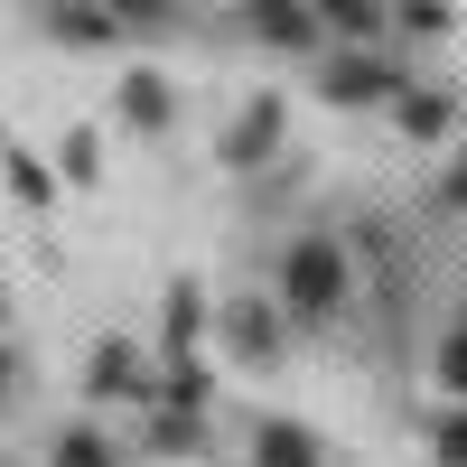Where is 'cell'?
I'll return each mask as SVG.
<instances>
[{
	"label": "cell",
	"mask_w": 467,
	"mask_h": 467,
	"mask_svg": "<svg viewBox=\"0 0 467 467\" xmlns=\"http://www.w3.org/2000/svg\"><path fill=\"white\" fill-rule=\"evenodd\" d=\"M112 28H122V19L94 10V0H75V10H66V37H112Z\"/></svg>",
	"instance_id": "ba28073f"
},
{
	"label": "cell",
	"mask_w": 467,
	"mask_h": 467,
	"mask_svg": "<svg viewBox=\"0 0 467 467\" xmlns=\"http://www.w3.org/2000/svg\"><path fill=\"white\" fill-rule=\"evenodd\" d=\"M234 346H244V356H271V346H281V327H271L262 299H234Z\"/></svg>",
	"instance_id": "7a4b0ae2"
},
{
	"label": "cell",
	"mask_w": 467,
	"mask_h": 467,
	"mask_svg": "<svg viewBox=\"0 0 467 467\" xmlns=\"http://www.w3.org/2000/svg\"><path fill=\"white\" fill-rule=\"evenodd\" d=\"M402 122H411L420 140H431V131H449V94H411V103H402Z\"/></svg>",
	"instance_id": "8992f818"
},
{
	"label": "cell",
	"mask_w": 467,
	"mask_h": 467,
	"mask_svg": "<svg viewBox=\"0 0 467 467\" xmlns=\"http://www.w3.org/2000/svg\"><path fill=\"white\" fill-rule=\"evenodd\" d=\"M57 467H112V458H103V449H94V440H85V431H75V440H66V449H57Z\"/></svg>",
	"instance_id": "30bf717a"
},
{
	"label": "cell",
	"mask_w": 467,
	"mask_h": 467,
	"mask_svg": "<svg viewBox=\"0 0 467 467\" xmlns=\"http://www.w3.org/2000/svg\"><path fill=\"white\" fill-rule=\"evenodd\" d=\"M449 393H467V327H458V346H449Z\"/></svg>",
	"instance_id": "8fae6325"
},
{
	"label": "cell",
	"mask_w": 467,
	"mask_h": 467,
	"mask_svg": "<svg viewBox=\"0 0 467 467\" xmlns=\"http://www.w3.org/2000/svg\"><path fill=\"white\" fill-rule=\"evenodd\" d=\"M318 19L337 28V37H374L383 19H374V0H318Z\"/></svg>",
	"instance_id": "277c9868"
},
{
	"label": "cell",
	"mask_w": 467,
	"mask_h": 467,
	"mask_svg": "<svg viewBox=\"0 0 467 467\" xmlns=\"http://www.w3.org/2000/svg\"><path fill=\"white\" fill-rule=\"evenodd\" d=\"M327 94H337V103H374V94H402V85H393L383 66H337V75H327Z\"/></svg>",
	"instance_id": "3957f363"
},
{
	"label": "cell",
	"mask_w": 467,
	"mask_h": 467,
	"mask_svg": "<svg viewBox=\"0 0 467 467\" xmlns=\"http://www.w3.org/2000/svg\"><path fill=\"white\" fill-rule=\"evenodd\" d=\"M337 290H346V262H337L327 244H299V253H290V308H299V318H327Z\"/></svg>",
	"instance_id": "6da1fadb"
},
{
	"label": "cell",
	"mask_w": 467,
	"mask_h": 467,
	"mask_svg": "<svg viewBox=\"0 0 467 467\" xmlns=\"http://www.w3.org/2000/svg\"><path fill=\"white\" fill-rule=\"evenodd\" d=\"M262 458L271 467H318V449H308L299 431H262Z\"/></svg>",
	"instance_id": "5b68a950"
},
{
	"label": "cell",
	"mask_w": 467,
	"mask_h": 467,
	"mask_svg": "<svg viewBox=\"0 0 467 467\" xmlns=\"http://www.w3.org/2000/svg\"><path fill=\"white\" fill-rule=\"evenodd\" d=\"M160 112H169V85L160 75H131V122H160Z\"/></svg>",
	"instance_id": "52a82bcc"
},
{
	"label": "cell",
	"mask_w": 467,
	"mask_h": 467,
	"mask_svg": "<svg viewBox=\"0 0 467 467\" xmlns=\"http://www.w3.org/2000/svg\"><path fill=\"white\" fill-rule=\"evenodd\" d=\"M103 10H131V19H160L169 0H103Z\"/></svg>",
	"instance_id": "7c38bea8"
},
{
	"label": "cell",
	"mask_w": 467,
	"mask_h": 467,
	"mask_svg": "<svg viewBox=\"0 0 467 467\" xmlns=\"http://www.w3.org/2000/svg\"><path fill=\"white\" fill-rule=\"evenodd\" d=\"M402 28H420V37H440V28H449V10H440V0H402Z\"/></svg>",
	"instance_id": "9c48e42d"
},
{
	"label": "cell",
	"mask_w": 467,
	"mask_h": 467,
	"mask_svg": "<svg viewBox=\"0 0 467 467\" xmlns=\"http://www.w3.org/2000/svg\"><path fill=\"white\" fill-rule=\"evenodd\" d=\"M440 449H449V467H467V420H458V431H449Z\"/></svg>",
	"instance_id": "4fadbf2b"
}]
</instances>
